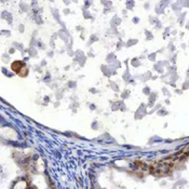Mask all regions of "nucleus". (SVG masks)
<instances>
[{"label": "nucleus", "mask_w": 189, "mask_h": 189, "mask_svg": "<svg viewBox=\"0 0 189 189\" xmlns=\"http://www.w3.org/2000/svg\"><path fill=\"white\" fill-rule=\"evenodd\" d=\"M12 70L14 71V73H16V74L21 75V70H26V66H25V64L23 63V62H20V60H17V62H14L13 64H12Z\"/></svg>", "instance_id": "1"}]
</instances>
